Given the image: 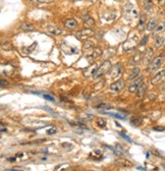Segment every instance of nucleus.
Segmentation results:
<instances>
[{"label":"nucleus","mask_w":165,"mask_h":171,"mask_svg":"<svg viewBox=\"0 0 165 171\" xmlns=\"http://www.w3.org/2000/svg\"><path fill=\"white\" fill-rule=\"evenodd\" d=\"M45 31L47 33H49L50 35H53V36H59V35L63 34V32H64L61 28H59L57 26H53V25L45 27Z\"/></svg>","instance_id":"obj_7"},{"label":"nucleus","mask_w":165,"mask_h":171,"mask_svg":"<svg viewBox=\"0 0 165 171\" xmlns=\"http://www.w3.org/2000/svg\"><path fill=\"white\" fill-rule=\"evenodd\" d=\"M146 90H147V85H146L144 82H142V83L139 85V87L136 92H137L139 97H143L144 96V94L146 93Z\"/></svg>","instance_id":"obj_16"},{"label":"nucleus","mask_w":165,"mask_h":171,"mask_svg":"<svg viewBox=\"0 0 165 171\" xmlns=\"http://www.w3.org/2000/svg\"><path fill=\"white\" fill-rule=\"evenodd\" d=\"M109 71H110L111 78H119V75L121 74V72H122V64L121 63H117V64H115L114 66H111Z\"/></svg>","instance_id":"obj_6"},{"label":"nucleus","mask_w":165,"mask_h":171,"mask_svg":"<svg viewBox=\"0 0 165 171\" xmlns=\"http://www.w3.org/2000/svg\"><path fill=\"white\" fill-rule=\"evenodd\" d=\"M57 131H56V128H50V129H48V131H47V134L48 135H53V134H55Z\"/></svg>","instance_id":"obj_35"},{"label":"nucleus","mask_w":165,"mask_h":171,"mask_svg":"<svg viewBox=\"0 0 165 171\" xmlns=\"http://www.w3.org/2000/svg\"><path fill=\"white\" fill-rule=\"evenodd\" d=\"M104 114H107V115H110V116H113V117H116V118H119L121 120H125V116H121L120 114H114V113H110V112H103Z\"/></svg>","instance_id":"obj_30"},{"label":"nucleus","mask_w":165,"mask_h":171,"mask_svg":"<svg viewBox=\"0 0 165 171\" xmlns=\"http://www.w3.org/2000/svg\"><path fill=\"white\" fill-rule=\"evenodd\" d=\"M101 53H102V51H101L99 48H95V47H92L91 51L88 52L87 55H86V58L89 59V60H94L95 58L99 57L101 55Z\"/></svg>","instance_id":"obj_10"},{"label":"nucleus","mask_w":165,"mask_h":171,"mask_svg":"<svg viewBox=\"0 0 165 171\" xmlns=\"http://www.w3.org/2000/svg\"><path fill=\"white\" fill-rule=\"evenodd\" d=\"M153 6V0H144V7L147 9H150Z\"/></svg>","instance_id":"obj_27"},{"label":"nucleus","mask_w":165,"mask_h":171,"mask_svg":"<svg viewBox=\"0 0 165 171\" xmlns=\"http://www.w3.org/2000/svg\"><path fill=\"white\" fill-rule=\"evenodd\" d=\"M152 56H153V50H152L151 48H148L147 50H146L144 56H143L142 62L144 63V64H148V63L152 60Z\"/></svg>","instance_id":"obj_13"},{"label":"nucleus","mask_w":165,"mask_h":171,"mask_svg":"<svg viewBox=\"0 0 165 171\" xmlns=\"http://www.w3.org/2000/svg\"><path fill=\"white\" fill-rule=\"evenodd\" d=\"M123 13H125V17H128V18H137L139 17V12L138 10L134 7V5L132 3H126L125 5V8H123Z\"/></svg>","instance_id":"obj_2"},{"label":"nucleus","mask_w":165,"mask_h":171,"mask_svg":"<svg viewBox=\"0 0 165 171\" xmlns=\"http://www.w3.org/2000/svg\"><path fill=\"white\" fill-rule=\"evenodd\" d=\"M44 98H45L46 100H49V101H54V98L51 97L50 95H44Z\"/></svg>","instance_id":"obj_36"},{"label":"nucleus","mask_w":165,"mask_h":171,"mask_svg":"<svg viewBox=\"0 0 165 171\" xmlns=\"http://www.w3.org/2000/svg\"><path fill=\"white\" fill-rule=\"evenodd\" d=\"M145 21H146V15L145 14H141V17H140V21L138 24V30L139 31H143L145 28Z\"/></svg>","instance_id":"obj_21"},{"label":"nucleus","mask_w":165,"mask_h":171,"mask_svg":"<svg viewBox=\"0 0 165 171\" xmlns=\"http://www.w3.org/2000/svg\"><path fill=\"white\" fill-rule=\"evenodd\" d=\"M116 163L118 164L119 166H121V167H132V163L131 162V161H129L126 159L119 160V161H117Z\"/></svg>","instance_id":"obj_22"},{"label":"nucleus","mask_w":165,"mask_h":171,"mask_svg":"<svg viewBox=\"0 0 165 171\" xmlns=\"http://www.w3.org/2000/svg\"><path fill=\"white\" fill-rule=\"evenodd\" d=\"M164 28H165V26H164V23H161L159 26L156 28V30H155V33L159 34V33H163L164 32Z\"/></svg>","instance_id":"obj_28"},{"label":"nucleus","mask_w":165,"mask_h":171,"mask_svg":"<svg viewBox=\"0 0 165 171\" xmlns=\"http://www.w3.org/2000/svg\"><path fill=\"white\" fill-rule=\"evenodd\" d=\"M155 48L158 49V48H160V47H162L164 45V37L163 36H159V37H157L156 38V40H155Z\"/></svg>","instance_id":"obj_20"},{"label":"nucleus","mask_w":165,"mask_h":171,"mask_svg":"<svg viewBox=\"0 0 165 171\" xmlns=\"http://www.w3.org/2000/svg\"><path fill=\"white\" fill-rule=\"evenodd\" d=\"M163 61H164L163 56H157L154 60H151L149 62L148 72H153V71H156L157 69H159L161 67V65L163 64Z\"/></svg>","instance_id":"obj_1"},{"label":"nucleus","mask_w":165,"mask_h":171,"mask_svg":"<svg viewBox=\"0 0 165 171\" xmlns=\"http://www.w3.org/2000/svg\"><path fill=\"white\" fill-rule=\"evenodd\" d=\"M97 124L99 127H105L106 125V120L103 119V118H98L97 120Z\"/></svg>","instance_id":"obj_29"},{"label":"nucleus","mask_w":165,"mask_h":171,"mask_svg":"<svg viewBox=\"0 0 165 171\" xmlns=\"http://www.w3.org/2000/svg\"><path fill=\"white\" fill-rule=\"evenodd\" d=\"M143 78H144L143 77L138 78H137V81H136L134 84H132V85H131V87L129 88V91L131 92V93H136V91H137V89H138V87H139V85L143 82Z\"/></svg>","instance_id":"obj_14"},{"label":"nucleus","mask_w":165,"mask_h":171,"mask_svg":"<svg viewBox=\"0 0 165 171\" xmlns=\"http://www.w3.org/2000/svg\"><path fill=\"white\" fill-rule=\"evenodd\" d=\"M140 61H141V54H140V53H137V54H136L132 58V60H131V65L137 64V63H139Z\"/></svg>","instance_id":"obj_24"},{"label":"nucleus","mask_w":165,"mask_h":171,"mask_svg":"<svg viewBox=\"0 0 165 171\" xmlns=\"http://www.w3.org/2000/svg\"><path fill=\"white\" fill-rule=\"evenodd\" d=\"M140 72H141V69H140L139 67L134 68V69L132 70L131 74L129 75V81H132V80H135V78H137L139 77Z\"/></svg>","instance_id":"obj_18"},{"label":"nucleus","mask_w":165,"mask_h":171,"mask_svg":"<svg viewBox=\"0 0 165 171\" xmlns=\"http://www.w3.org/2000/svg\"><path fill=\"white\" fill-rule=\"evenodd\" d=\"M147 40H148V36H145V37H144V39L142 40V42H141V45H143V44H144V45H145V44H146V42H147Z\"/></svg>","instance_id":"obj_39"},{"label":"nucleus","mask_w":165,"mask_h":171,"mask_svg":"<svg viewBox=\"0 0 165 171\" xmlns=\"http://www.w3.org/2000/svg\"><path fill=\"white\" fill-rule=\"evenodd\" d=\"M92 47H95V43L93 41H90L89 39H87V41L84 43V49H91Z\"/></svg>","instance_id":"obj_26"},{"label":"nucleus","mask_w":165,"mask_h":171,"mask_svg":"<svg viewBox=\"0 0 165 171\" xmlns=\"http://www.w3.org/2000/svg\"><path fill=\"white\" fill-rule=\"evenodd\" d=\"M61 50L65 53V54H67V55H72V54H75V53H78V49L75 48V46L67 45V44H66L65 42H63L61 44Z\"/></svg>","instance_id":"obj_8"},{"label":"nucleus","mask_w":165,"mask_h":171,"mask_svg":"<svg viewBox=\"0 0 165 171\" xmlns=\"http://www.w3.org/2000/svg\"><path fill=\"white\" fill-rule=\"evenodd\" d=\"M64 26H65V28L72 30V28H75L78 27V23H77V21L74 20V18H68V20H66L64 21Z\"/></svg>","instance_id":"obj_15"},{"label":"nucleus","mask_w":165,"mask_h":171,"mask_svg":"<svg viewBox=\"0 0 165 171\" xmlns=\"http://www.w3.org/2000/svg\"><path fill=\"white\" fill-rule=\"evenodd\" d=\"M36 45H37V43H34L33 45H32L31 48H30V47H29V48H25V52H26L27 54H30V53L33 51L35 48H36Z\"/></svg>","instance_id":"obj_32"},{"label":"nucleus","mask_w":165,"mask_h":171,"mask_svg":"<svg viewBox=\"0 0 165 171\" xmlns=\"http://www.w3.org/2000/svg\"><path fill=\"white\" fill-rule=\"evenodd\" d=\"M94 35H95V32L93 30L85 28V30L78 32V33L75 34V37H77L78 39H90V38L93 37Z\"/></svg>","instance_id":"obj_5"},{"label":"nucleus","mask_w":165,"mask_h":171,"mask_svg":"<svg viewBox=\"0 0 165 171\" xmlns=\"http://www.w3.org/2000/svg\"><path fill=\"white\" fill-rule=\"evenodd\" d=\"M2 48L4 50H7V51H9V50L12 49V47H11V45L9 43H5V44H3V45H2Z\"/></svg>","instance_id":"obj_33"},{"label":"nucleus","mask_w":165,"mask_h":171,"mask_svg":"<svg viewBox=\"0 0 165 171\" xmlns=\"http://www.w3.org/2000/svg\"><path fill=\"white\" fill-rule=\"evenodd\" d=\"M7 85V82L5 81H0V86H6Z\"/></svg>","instance_id":"obj_40"},{"label":"nucleus","mask_w":165,"mask_h":171,"mask_svg":"<svg viewBox=\"0 0 165 171\" xmlns=\"http://www.w3.org/2000/svg\"><path fill=\"white\" fill-rule=\"evenodd\" d=\"M97 69H98V65L96 63H93L90 67H88L86 70L84 71V77L86 78H94V75L96 74L97 72Z\"/></svg>","instance_id":"obj_11"},{"label":"nucleus","mask_w":165,"mask_h":171,"mask_svg":"<svg viewBox=\"0 0 165 171\" xmlns=\"http://www.w3.org/2000/svg\"><path fill=\"white\" fill-rule=\"evenodd\" d=\"M82 21H84V24L87 27H92V26H94V25H95L94 20L88 13H86L84 17H82Z\"/></svg>","instance_id":"obj_17"},{"label":"nucleus","mask_w":165,"mask_h":171,"mask_svg":"<svg viewBox=\"0 0 165 171\" xmlns=\"http://www.w3.org/2000/svg\"><path fill=\"white\" fill-rule=\"evenodd\" d=\"M156 25H157V20L156 18H151L150 21H149V23L147 24V30L148 31H153L155 30V28H156Z\"/></svg>","instance_id":"obj_19"},{"label":"nucleus","mask_w":165,"mask_h":171,"mask_svg":"<svg viewBox=\"0 0 165 171\" xmlns=\"http://www.w3.org/2000/svg\"><path fill=\"white\" fill-rule=\"evenodd\" d=\"M158 2H159V3H162V4H163V3H164V0H158Z\"/></svg>","instance_id":"obj_42"},{"label":"nucleus","mask_w":165,"mask_h":171,"mask_svg":"<svg viewBox=\"0 0 165 171\" xmlns=\"http://www.w3.org/2000/svg\"><path fill=\"white\" fill-rule=\"evenodd\" d=\"M91 156H94L96 159H99V158L102 157V153H101V151L96 150V151H93V153L91 154Z\"/></svg>","instance_id":"obj_31"},{"label":"nucleus","mask_w":165,"mask_h":171,"mask_svg":"<svg viewBox=\"0 0 165 171\" xmlns=\"http://www.w3.org/2000/svg\"><path fill=\"white\" fill-rule=\"evenodd\" d=\"M120 135H121V137L123 138V139H125V140H126V141H128V142H132V141L131 140V139H129V137H126V135H123V134H121V132H120V134H119Z\"/></svg>","instance_id":"obj_37"},{"label":"nucleus","mask_w":165,"mask_h":171,"mask_svg":"<svg viewBox=\"0 0 165 171\" xmlns=\"http://www.w3.org/2000/svg\"><path fill=\"white\" fill-rule=\"evenodd\" d=\"M137 169H138V170H145V168H143V167H138Z\"/></svg>","instance_id":"obj_41"},{"label":"nucleus","mask_w":165,"mask_h":171,"mask_svg":"<svg viewBox=\"0 0 165 171\" xmlns=\"http://www.w3.org/2000/svg\"><path fill=\"white\" fill-rule=\"evenodd\" d=\"M164 78H165V70H161L159 74H157L155 77L151 80V84L156 86V85H160L161 83H163L164 82Z\"/></svg>","instance_id":"obj_12"},{"label":"nucleus","mask_w":165,"mask_h":171,"mask_svg":"<svg viewBox=\"0 0 165 171\" xmlns=\"http://www.w3.org/2000/svg\"><path fill=\"white\" fill-rule=\"evenodd\" d=\"M125 87V81H123V80H117L116 82H114L113 84H111L110 91L119 92V91H121Z\"/></svg>","instance_id":"obj_9"},{"label":"nucleus","mask_w":165,"mask_h":171,"mask_svg":"<svg viewBox=\"0 0 165 171\" xmlns=\"http://www.w3.org/2000/svg\"><path fill=\"white\" fill-rule=\"evenodd\" d=\"M97 108L98 109H108V108H110V106L106 105V104H100V105L97 106Z\"/></svg>","instance_id":"obj_34"},{"label":"nucleus","mask_w":165,"mask_h":171,"mask_svg":"<svg viewBox=\"0 0 165 171\" xmlns=\"http://www.w3.org/2000/svg\"><path fill=\"white\" fill-rule=\"evenodd\" d=\"M142 122H143V120L141 118H139V117H134V118L131 120V123L135 126H140L142 124Z\"/></svg>","instance_id":"obj_25"},{"label":"nucleus","mask_w":165,"mask_h":171,"mask_svg":"<svg viewBox=\"0 0 165 171\" xmlns=\"http://www.w3.org/2000/svg\"><path fill=\"white\" fill-rule=\"evenodd\" d=\"M138 43H139V38L137 35H134V36L131 37L129 39H128V41L123 44V49L128 50V51L129 50H132L138 45Z\"/></svg>","instance_id":"obj_4"},{"label":"nucleus","mask_w":165,"mask_h":171,"mask_svg":"<svg viewBox=\"0 0 165 171\" xmlns=\"http://www.w3.org/2000/svg\"><path fill=\"white\" fill-rule=\"evenodd\" d=\"M21 30H24V31H34L35 30V27L30 23H24L21 25Z\"/></svg>","instance_id":"obj_23"},{"label":"nucleus","mask_w":165,"mask_h":171,"mask_svg":"<svg viewBox=\"0 0 165 171\" xmlns=\"http://www.w3.org/2000/svg\"><path fill=\"white\" fill-rule=\"evenodd\" d=\"M37 1H39L41 3H49V2H53L54 0H37Z\"/></svg>","instance_id":"obj_38"},{"label":"nucleus","mask_w":165,"mask_h":171,"mask_svg":"<svg viewBox=\"0 0 165 171\" xmlns=\"http://www.w3.org/2000/svg\"><path fill=\"white\" fill-rule=\"evenodd\" d=\"M111 68V62L110 61H105L103 63V65L101 67H98L96 74L94 75V78H102L103 75H105L107 72L110 70Z\"/></svg>","instance_id":"obj_3"}]
</instances>
